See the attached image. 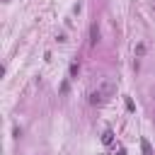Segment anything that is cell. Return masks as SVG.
Segmentation results:
<instances>
[{"label": "cell", "mask_w": 155, "mask_h": 155, "mask_svg": "<svg viewBox=\"0 0 155 155\" xmlns=\"http://www.w3.org/2000/svg\"><path fill=\"white\" fill-rule=\"evenodd\" d=\"M78 73H80V65H78V63L73 61V63H70V68H68V75H70V78H75Z\"/></svg>", "instance_id": "cell-6"}, {"label": "cell", "mask_w": 155, "mask_h": 155, "mask_svg": "<svg viewBox=\"0 0 155 155\" xmlns=\"http://www.w3.org/2000/svg\"><path fill=\"white\" fill-rule=\"evenodd\" d=\"M104 102V97L99 94V90H94V92H90V104H102Z\"/></svg>", "instance_id": "cell-5"}, {"label": "cell", "mask_w": 155, "mask_h": 155, "mask_svg": "<svg viewBox=\"0 0 155 155\" xmlns=\"http://www.w3.org/2000/svg\"><path fill=\"white\" fill-rule=\"evenodd\" d=\"M114 155H126V150H124V148H119V150H116Z\"/></svg>", "instance_id": "cell-9"}, {"label": "cell", "mask_w": 155, "mask_h": 155, "mask_svg": "<svg viewBox=\"0 0 155 155\" xmlns=\"http://www.w3.org/2000/svg\"><path fill=\"white\" fill-rule=\"evenodd\" d=\"M97 41H99V29H97V24H92L90 27V46H97Z\"/></svg>", "instance_id": "cell-2"}, {"label": "cell", "mask_w": 155, "mask_h": 155, "mask_svg": "<svg viewBox=\"0 0 155 155\" xmlns=\"http://www.w3.org/2000/svg\"><path fill=\"white\" fill-rule=\"evenodd\" d=\"M97 90H99V94H102V97L107 99V97H109V94L114 92V82H111V80H104V82H102V85H99Z\"/></svg>", "instance_id": "cell-1"}, {"label": "cell", "mask_w": 155, "mask_h": 155, "mask_svg": "<svg viewBox=\"0 0 155 155\" xmlns=\"http://www.w3.org/2000/svg\"><path fill=\"white\" fill-rule=\"evenodd\" d=\"M102 143H104V145H111V143H114V131H111V128H107V131L102 133Z\"/></svg>", "instance_id": "cell-3"}, {"label": "cell", "mask_w": 155, "mask_h": 155, "mask_svg": "<svg viewBox=\"0 0 155 155\" xmlns=\"http://www.w3.org/2000/svg\"><path fill=\"white\" fill-rule=\"evenodd\" d=\"M126 109H128V111H133V109H136V104L131 102V97H126Z\"/></svg>", "instance_id": "cell-8"}, {"label": "cell", "mask_w": 155, "mask_h": 155, "mask_svg": "<svg viewBox=\"0 0 155 155\" xmlns=\"http://www.w3.org/2000/svg\"><path fill=\"white\" fill-rule=\"evenodd\" d=\"M136 53L143 56V53H145V44H138V46H136Z\"/></svg>", "instance_id": "cell-7"}, {"label": "cell", "mask_w": 155, "mask_h": 155, "mask_svg": "<svg viewBox=\"0 0 155 155\" xmlns=\"http://www.w3.org/2000/svg\"><path fill=\"white\" fill-rule=\"evenodd\" d=\"M140 148H143V155H155V153H153V145H150L148 138H140Z\"/></svg>", "instance_id": "cell-4"}]
</instances>
